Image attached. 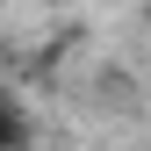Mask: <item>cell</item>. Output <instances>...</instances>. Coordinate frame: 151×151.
Listing matches in <instances>:
<instances>
[{"mask_svg": "<svg viewBox=\"0 0 151 151\" xmlns=\"http://www.w3.org/2000/svg\"><path fill=\"white\" fill-rule=\"evenodd\" d=\"M0 144H7V151H22V144H29V115H22V101H7V122H0Z\"/></svg>", "mask_w": 151, "mask_h": 151, "instance_id": "6da1fadb", "label": "cell"}]
</instances>
